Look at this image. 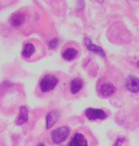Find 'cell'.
<instances>
[{
  "label": "cell",
  "instance_id": "6da1fadb",
  "mask_svg": "<svg viewBox=\"0 0 139 146\" xmlns=\"http://www.w3.org/2000/svg\"><path fill=\"white\" fill-rule=\"evenodd\" d=\"M58 82H59V80L57 76L52 75V74H47L40 80L39 88L42 93H48V92L55 90V87L58 85Z\"/></svg>",
  "mask_w": 139,
  "mask_h": 146
},
{
  "label": "cell",
  "instance_id": "7a4b0ae2",
  "mask_svg": "<svg viewBox=\"0 0 139 146\" xmlns=\"http://www.w3.org/2000/svg\"><path fill=\"white\" fill-rule=\"evenodd\" d=\"M70 128L65 125L59 127L51 132V140L55 144H61L67 140V137L70 136Z\"/></svg>",
  "mask_w": 139,
  "mask_h": 146
},
{
  "label": "cell",
  "instance_id": "3957f363",
  "mask_svg": "<svg viewBox=\"0 0 139 146\" xmlns=\"http://www.w3.org/2000/svg\"><path fill=\"white\" fill-rule=\"evenodd\" d=\"M85 116L88 120H103L107 119V112L102 109H96V108H88L85 111Z\"/></svg>",
  "mask_w": 139,
  "mask_h": 146
},
{
  "label": "cell",
  "instance_id": "277c9868",
  "mask_svg": "<svg viewBox=\"0 0 139 146\" xmlns=\"http://www.w3.org/2000/svg\"><path fill=\"white\" fill-rule=\"evenodd\" d=\"M115 91H116V87L112 83L105 82V83H102L99 87V95L103 98H107L112 96L115 93Z\"/></svg>",
  "mask_w": 139,
  "mask_h": 146
},
{
  "label": "cell",
  "instance_id": "5b68a950",
  "mask_svg": "<svg viewBox=\"0 0 139 146\" xmlns=\"http://www.w3.org/2000/svg\"><path fill=\"white\" fill-rule=\"evenodd\" d=\"M35 54H36V45L33 42L25 43L22 50V57L26 60H30L35 56Z\"/></svg>",
  "mask_w": 139,
  "mask_h": 146
},
{
  "label": "cell",
  "instance_id": "8992f818",
  "mask_svg": "<svg viewBox=\"0 0 139 146\" xmlns=\"http://www.w3.org/2000/svg\"><path fill=\"white\" fill-rule=\"evenodd\" d=\"M125 87L130 93H139V79L134 75L127 76L125 80Z\"/></svg>",
  "mask_w": 139,
  "mask_h": 146
},
{
  "label": "cell",
  "instance_id": "52a82bcc",
  "mask_svg": "<svg viewBox=\"0 0 139 146\" xmlns=\"http://www.w3.org/2000/svg\"><path fill=\"white\" fill-rule=\"evenodd\" d=\"M84 44H85V46H86V48L88 49L89 51L96 54V55H100L102 58H105V52H104V50H103L101 47H99L97 45L91 43V40L88 37H85L84 38Z\"/></svg>",
  "mask_w": 139,
  "mask_h": 146
},
{
  "label": "cell",
  "instance_id": "ba28073f",
  "mask_svg": "<svg viewBox=\"0 0 139 146\" xmlns=\"http://www.w3.org/2000/svg\"><path fill=\"white\" fill-rule=\"evenodd\" d=\"M67 146H88V141L85 137L84 134L77 132L74 134Z\"/></svg>",
  "mask_w": 139,
  "mask_h": 146
},
{
  "label": "cell",
  "instance_id": "9c48e42d",
  "mask_svg": "<svg viewBox=\"0 0 139 146\" xmlns=\"http://www.w3.org/2000/svg\"><path fill=\"white\" fill-rule=\"evenodd\" d=\"M26 20L25 13L23 12H16L14 13L12 17L10 18V24L13 27H20L21 25H23V23Z\"/></svg>",
  "mask_w": 139,
  "mask_h": 146
},
{
  "label": "cell",
  "instance_id": "30bf717a",
  "mask_svg": "<svg viewBox=\"0 0 139 146\" xmlns=\"http://www.w3.org/2000/svg\"><path fill=\"white\" fill-rule=\"evenodd\" d=\"M59 117H60V111L58 110L50 111L46 117V129H50L53 124H55V122L59 120Z\"/></svg>",
  "mask_w": 139,
  "mask_h": 146
},
{
  "label": "cell",
  "instance_id": "8fae6325",
  "mask_svg": "<svg viewBox=\"0 0 139 146\" xmlns=\"http://www.w3.org/2000/svg\"><path fill=\"white\" fill-rule=\"evenodd\" d=\"M27 121H28V109H27L26 106H22V107L20 108L18 119H16L15 123H16L18 125H22V124L26 123Z\"/></svg>",
  "mask_w": 139,
  "mask_h": 146
},
{
  "label": "cell",
  "instance_id": "7c38bea8",
  "mask_svg": "<svg viewBox=\"0 0 139 146\" xmlns=\"http://www.w3.org/2000/svg\"><path fill=\"white\" fill-rule=\"evenodd\" d=\"M84 86V81L80 79V78H75L71 81L70 83V90H71V93L72 94H77L78 92L82 91Z\"/></svg>",
  "mask_w": 139,
  "mask_h": 146
},
{
  "label": "cell",
  "instance_id": "4fadbf2b",
  "mask_svg": "<svg viewBox=\"0 0 139 146\" xmlns=\"http://www.w3.org/2000/svg\"><path fill=\"white\" fill-rule=\"evenodd\" d=\"M77 55H78V52H77L76 49L73 48V47H69L62 52V58L67 61H71L73 59H75L77 57Z\"/></svg>",
  "mask_w": 139,
  "mask_h": 146
},
{
  "label": "cell",
  "instance_id": "5bb4252c",
  "mask_svg": "<svg viewBox=\"0 0 139 146\" xmlns=\"http://www.w3.org/2000/svg\"><path fill=\"white\" fill-rule=\"evenodd\" d=\"M58 45H59V38H52L48 44L49 48L51 49H55L58 47Z\"/></svg>",
  "mask_w": 139,
  "mask_h": 146
},
{
  "label": "cell",
  "instance_id": "9a60e30c",
  "mask_svg": "<svg viewBox=\"0 0 139 146\" xmlns=\"http://www.w3.org/2000/svg\"><path fill=\"white\" fill-rule=\"evenodd\" d=\"M124 142H125V139H124V137H119V139H116V140H115L113 146H122Z\"/></svg>",
  "mask_w": 139,
  "mask_h": 146
},
{
  "label": "cell",
  "instance_id": "2e32d148",
  "mask_svg": "<svg viewBox=\"0 0 139 146\" xmlns=\"http://www.w3.org/2000/svg\"><path fill=\"white\" fill-rule=\"evenodd\" d=\"M36 146H46V145H45L43 143H42V142H40V143H38V144H37Z\"/></svg>",
  "mask_w": 139,
  "mask_h": 146
},
{
  "label": "cell",
  "instance_id": "e0dca14e",
  "mask_svg": "<svg viewBox=\"0 0 139 146\" xmlns=\"http://www.w3.org/2000/svg\"><path fill=\"white\" fill-rule=\"evenodd\" d=\"M137 67L139 68V61H137Z\"/></svg>",
  "mask_w": 139,
  "mask_h": 146
}]
</instances>
